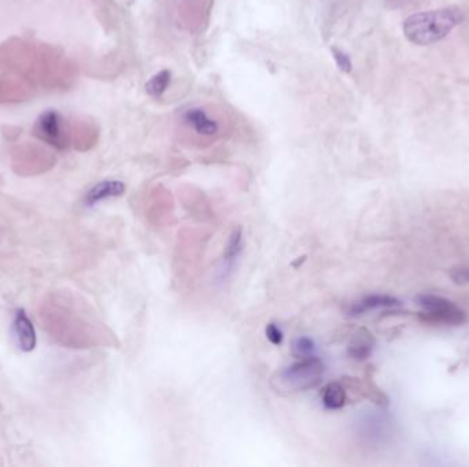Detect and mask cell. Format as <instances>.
<instances>
[{
	"mask_svg": "<svg viewBox=\"0 0 469 467\" xmlns=\"http://www.w3.org/2000/svg\"><path fill=\"white\" fill-rule=\"evenodd\" d=\"M398 306H400V300L390 294H369V296H365L364 299H361L360 302L354 303L348 310V315L358 317L369 310L398 307Z\"/></svg>",
	"mask_w": 469,
	"mask_h": 467,
	"instance_id": "9c48e42d",
	"label": "cell"
},
{
	"mask_svg": "<svg viewBox=\"0 0 469 467\" xmlns=\"http://www.w3.org/2000/svg\"><path fill=\"white\" fill-rule=\"evenodd\" d=\"M331 52L336 62V66L343 73H350L353 70V62H351V58L348 56V52H345L338 47H332Z\"/></svg>",
	"mask_w": 469,
	"mask_h": 467,
	"instance_id": "5bb4252c",
	"label": "cell"
},
{
	"mask_svg": "<svg viewBox=\"0 0 469 467\" xmlns=\"http://www.w3.org/2000/svg\"><path fill=\"white\" fill-rule=\"evenodd\" d=\"M321 400L326 409L328 410H341L346 406L348 401V394H346V385L341 381L330 382L324 386L321 392Z\"/></svg>",
	"mask_w": 469,
	"mask_h": 467,
	"instance_id": "30bf717a",
	"label": "cell"
},
{
	"mask_svg": "<svg viewBox=\"0 0 469 467\" xmlns=\"http://www.w3.org/2000/svg\"><path fill=\"white\" fill-rule=\"evenodd\" d=\"M314 351H316L314 342L311 337H306V336L296 337V340L293 342V346H291V352L298 359L313 356Z\"/></svg>",
	"mask_w": 469,
	"mask_h": 467,
	"instance_id": "4fadbf2b",
	"label": "cell"
},
{
	"mask_svg": "<svg viewBox=\"0 0 469 467\" xmlns=\"http://www.w3.org/2000/svg\"><path fill=\"white\" fill-rule=\"evenodd\" d=\"M305 260H306V257H302V258H298V262H296V263H294V266H296V267H298V266H299L301 263H303V262H305Z\"/></svg>",
	"mask_w": 469,
	"mask_h": 467,
	"instance_id": "e0dca14e",
	"label": "cell"
},
{
	"mask_svg": "<svg viewBox=\"0 0 469 467\" xmlns=\"http://www.w3.org/2000/svg\"><path fill=\"white\" fill-rule=\"evenodd\" d=\"M265 334H266V339L273 344V346H281L283 343V332L281 329L278 328L276 324L271 322L266 325L265 328Z\"/></svg>",
	"mask_w": 469,
	"mask_h": 467,
	"instance_id": "9a60e30c",
	"label": "cell"
},
{
	"mask_svg": "<svg viewBox=\"0 0 469 467\" xmlns=\"http://www.w3.org/2000/svg\"><path fill=\"white\" fill-rule=\"evenodd\" d=\"M125 190H126V187L120 180H104L88 190L84 200L88 206H92V205H96L106 199L122 196L125 193Z\"/></svg>",
	"mask_w": 469,
	"mask_h": 467,
	"instance_id": "52a82bcc",
	"label": "cell"
},
{
	"mask_svg": "<svg viewBox=\"0 0 469 467\" xmlns=\"http://www.w3.org/2000/svg\"><path fill=\"white\" fill-rule=\"evenodd\" d=\"M172 81V73L168 69L161 70L154 74L146 84V92L151 98H161L171 86Z\"/></svg>",
	"mask_w": 469,
	"mask_h": 467,
	"instance_id": "7c38bea8",
	"label": "cell"
},
{
	"mask_svg": "<svg viewBox=\"0 0 469 467\" xmlns=\"http://www.w3.org/2000/svg\"><path fill=\"white\" fill-rule=\"evenodd\" d=\"M13 334H14L18 348L21 351L31 352L35 349L36 344H37L35 327L24 309H19L14 314Z\"/></svg>",
	"mask_w": 469,
	"mask_h": 467,
	"instance_id": "5b68a950",
	"label": "cell"
},
{
	"mask_svg": "<svg viewBox=\"0 0 469 467\" xmlns=\"http://www.w3.org/2000/svg\"><path fill=\"white\" fill-rule=\"evenodd\" d=\"M452 278L457 284H465L469 281V269H460L455 270L452 274Z\"/></svg>",
	"mask_w": 469,
	"mask_h": 467,
	"instance_id": "2e32d148",
	"label": "cell"
},
{
	"mask_svg": "<svg viewBox=\"0 0 469 467\" xmlns=\"http://www.w3.org/2000/svg\"><path fill=\"white\" fill-rule=\"evenodd\" d=\"M36 136L59 150L68 147V135L65 121L56 110H46L37 118L35 125Z\"/></svg>",
	"mask_w": 469,
	"mask_h": 467,
	"instance_id": "277c9868",
	"label": "cell"
},
{
	"mask_svg": "<svg viewBox=\"0 0 469 467\" xmlns=\"http://www.w3.org/2000/svg\"><path fill=\"white\" fill-rule=\"evenodd\" d=\"M418 304L423 312L420 318L431 324H445V325H461L467 321V312L448 300L434 294H421L417 297Z\"/></svg>",
	"mask_w": 469,
	"mask_h": 467,
	"instance_id": "3957f363",
	"label": "cell"
},
{
	"mask_svg": "<svg viewBox=\"0 0 469 467\" xmlns=\"http://www.w3.org/2000/svg\"><path fill=\"white\" fill-rule=\"evenodd\" d=\"M184 122L191 128L192 130L203 138H213L218 133L220 125L216 121L208 111L201 107H191L188 108L184 116Z\"/></svg>",
	"mask_w": 469,
	"mask_h": 467,
	"instance_id": "8992f818",
	"label": "cell"
},
{
	"mask_svg": "<svg viewBox=\"0 0 469 467\" xmlns=\"http://www.w3.org/2000/svg\"><path fill=\"white\" fill-rule=\"evenodd\" d=\"M375 347V337L366 328H360L351 337L348 344V356L354 361H365L370 356Z\"/></svg>",
	"mask_w": 469,
	"mask_h": 467,
	"instance_id": "ba28073f",
	"label": "cell"
},
{
	"mask_svg": "<svg viewBox=\"0 0 469 467\" xmlns=\"http://www.w3.org/2000/svg\"><path fill=\"white\" fill-rule=\"evenodd\" d=\"M464 11L450 6L416 13L403 21V35L416 46H430L443 40L464 21Z\"/></svg>",
	"mask_w": 469,
	"mask_h": 467,
	"instance_id": "6da1fadb",
	"label": "cell"
},
{
	"mask_svg": "<svg viewBox=\"0 0 469 467\" xmlns=\"http://www.w3.org/2000/svg\"><path fill=\"white\" fill-rule=\"evenodd\" d=\"M243 247V230L241 226L235 227L229 236V240L226 244V254H224V272H231L233 263L239 254L242 252Z\"/></svg>",
	"mask_w": 469,
	"mask_h": 467,
	"instance_id": "8fae6325",
	"label": "cell"
},
{
	"mask_svg": "<svg viewBox=\"0 0 469 467\" xmlns=\"http://www.w3.org/2000/svg\"><path fill=\"white\" fill-rule=\"evenodd\" d=\"M326 366L316 356L303 358L278 371L272 379V386L278 394H296L316 388L323 379Z\"/></svg>",
	"mask_w": 469,
	"mask_h": 467,
	"instance_id": "7a4b0ae2",
	"label": "cell"
}]
</instances>
